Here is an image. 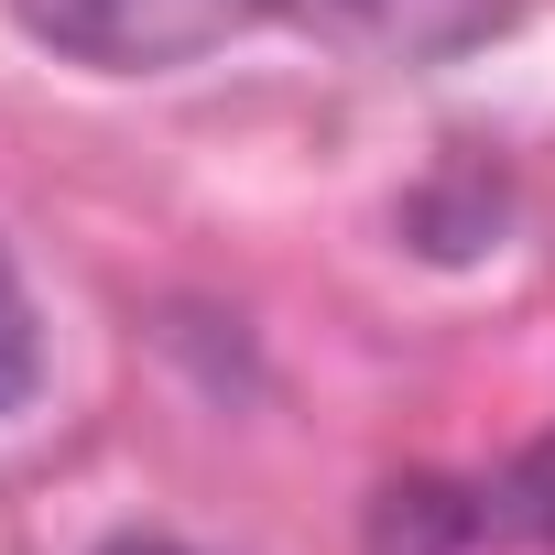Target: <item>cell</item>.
I'll return each mask as SVG.
<instances>
[{
	"label": "cell",
	"instance_id": "5b68a950",
	"mask_svg": "<svg viewBox=\"0 0 555 555\" xmlns=\"http://www.w3.org/2000/svg\"><path fill=\"white\" fill-rule=\"evenodd\" d=\"M109 555H196V544H175V533H120Z\"/></svg>",
	"mask_w": 555,
	"mask_h": 555
},
{
	"label": "cell",
	"instance_id": "6da1fadb",
	"mask_svg": "<svg viewBox=\"0 0 555 555\" xmlns=\"http://www.w3.org/2000/svg\"><path fill=\"white\" fill-rule=\"evenodd\" d=\"M23 34H44L55 55L99 66V77H164L196 66L261 23H284V0H12Z\"/></svg>",
	"mask_w": 555,
	"mask_h": 555
},
{
	"label": "cell",
	"instance_id": "7a4b0ae2",
	"mask_svg": "<svg viewBox=\"0 0 555 555\" xmlns=\"http://www.w3.org/2000/svg\"><path fill=\"white\" fill-rule=\"evenodd\" d=\"M284 23L360 66H447L512 23V0H284Z\"/></svg>",
	"mask_w": 555,
	"mask_h": 555
},
{
	"label": "cell",
	"instance_id": "277c9868",
	"mask_svg": "<svg viewBox=\"0 0 555 555\" xmlns=\"http://www.w3.org/2000/svg\"><path fill=\"white\" fill-rule=\"evenodd\" d=\"M479 522H501V533H544V544H555V436H544V447L479 501Z\"/></svg>",
	"mask_w": 555,
	"mask_h": 555
},
{
	"label": "cell",
	"instance_id": "3957f363",
	"mask_svg": "<svg viewBox=\"0 0 555 555\" xmlns=\"http://www.w3.org/2000/svg\"><path fill=\"white\" fill-rule=\"evenodd\" d=\"M34 382H44V327H34V295H23L12 250H0V414H23Z\"/></svg>",
	"mask_w": 555,
	"mask_h": 555
}]
</instances>
